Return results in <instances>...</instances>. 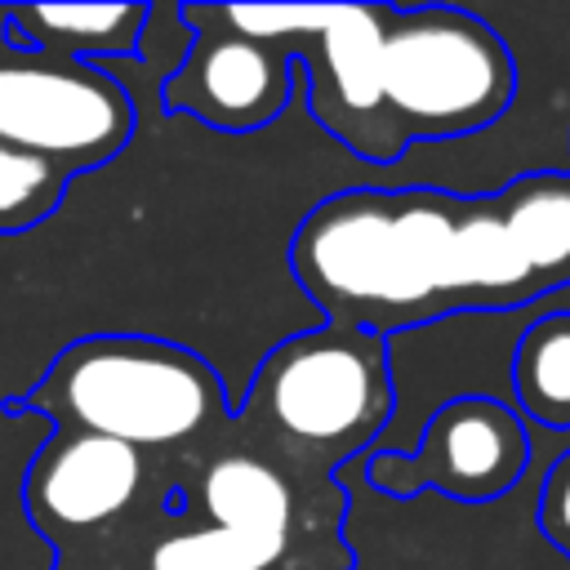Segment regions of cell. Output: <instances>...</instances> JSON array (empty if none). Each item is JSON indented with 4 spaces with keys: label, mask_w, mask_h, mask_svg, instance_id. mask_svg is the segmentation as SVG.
<instances>
[{
    "label": "cell",
    "mask_w": 570,
    "mask_h": 570,
    "mask_svg": "<svg viewBox=\"0 0 570 570\" xmlns=\"http://www.w3.org/2000/svg\"><path fill=\"white\" fill-rule=\"evenodd\" d=\"M0 40H4V4H0Z\"/></svg>",
    "instance_id": "obj_16"
},
{
    "label": "cell",
    "mask_w": 570,
    "mask_h": 570,
    "mask_svg": "<svg viewBox=\"0 0 570 570\" xmlns=\"http://www.w3.org/2000/svg\"><path fill=\"white\" fill-rule=\"evenodd\" d=\"M191 49L160 89V111L218 134H254L294 102V4H183Z\"/></svg>",
    "instance_id": "obj_6"
},
{
    "label": "cell",
    "mask_w": 570,
    "mask_h": 570,
    "mask_svg": "<svg viewBox=\"0 0 570 570\" xmlns=\"http://www.w3.org/2000/svg\"><path fill=\"white\" fill-rule=\"evenodd\" d=\"M383 4H294V58L312 120L356 160L392 169L379 94Z\"/></svg>",
    "instance_id": "obj_11"
},
{
    "label": "cell",
    "mask_w": 570,
    "mask_h": 570,
    "mask_svg": "<svg viewBox=\"0 0 570 570\" xmlns=\"http://www.w3.org/2000/svg\"><path fill=\"white\" fill-rule=\"evenodd\" d=\"M517 58L490 18L463 4H383L379 94L392 165L419 142L490 129L517 102Z\"/></svg>",
    "instance_id": "obj_5"
},
{
    "label": "cell",
    "mask_w": 570,
    "mask_h": 570,
    "mask_svg": "<svg viewBox=\"0 0 570 570\" xmlns=\"http://www.w3.org/2000/svg\"><path fill=\"white\" fill-rule=\"evenodd\" d=\"M370 490L387 499L441 494L450 503H494L530 468V423L517 405L463 396L441 405L410 454H361L347 463Z\"/></svg>",
    "instance_id": "obj_10"
},
{
    "label": "cell",
    "mask_w": 570,
    "mask_h": 570,
    "mask_svg": "<svg viewBox=\"0 0 570 570\" xmlns=\"http://www.w3.org/2000/svg\"><path fill=\"white\" fill-rule=\"evenodd\" d=\"M387 419V338L325 321L267 347L232 410L254 445L325 481L370 454Z\"/></svg>",
    "instance_id": "obj_4"
},
{
    "label": "cell",
    "mask_w": 570,
    "mask_h": 570,
    "mask_svg": "<svg viewBox=\"0 0 570 570\" xmlns=\"http://www.w3.org/2000/svg\"><path fill=\"white\" fill-rule=\"evenodd\" d=\"M71 183L76 178L62 165L0 142V236L40 227L49 214L62 209Z\"/></svg>",
    "instance_id": "obj_14"
},
{
    "label": "cell",
    "mask_w": 570,
    "mask_h": 570,
    "mask_svg": "<svg viewBox=\"0 0 570 570\" xmlns=\"http://www.w3.org/2000/svg\"><path fill=\"white\" fill-rule=\"evenodd\" d=\"M4 414H31L165 459L218 445L232 428V392L200 352L107 330L71 338L27 392L4 401Z\"/></svg>",
    "instance_id": "obj_3"
},
{
    "label": "cell",
    "mask_w": 570,
    "mask_h": 570,
    "mask_svg": "<svg viewBox=\"0 0 570 570\" xmlns=\"http://www.w3.org/2000/svg\"><path fill=\"white\" fill-rule=\"evenodd\" d=\"M512 392L525 423L570 432V312H543L517 343Z\"/></svg>",
    "instance_id": "obj_13"
},
{
    "label": "cell",
    "mask_w": 570,
    "mask_h": 570,
    "mask_svg": "<svg viewBox=\"0 0 570 570\" xmlns=\"http://www.w3.org/2000/svg\"><path fill=\"white\" fill-rule=\"evenodd\" d=\"M169 459L94 432L49 428L22 472V512L53 548V570H71L120 539L165 494Z\"/></svg>",
    "instance_id": "obj_7"
},
{
    "label": "cell",
    "mask_w": 570,
    "mask_h": 570,
    "mask_svg": "<svg viewBox=\"0 0 570 570\" xmlns=\"http://www.w3.org/2000/svg\"><path fill=\"white\" fill-rule=\"evenodd\" d=\"M347 494L307 476L236 423L209 450L174 454L165 494L71 570H352Z\"/></svg>",
    "instance_id": "obj_2"
},
{
    "label": "cell",
    "mask_w": 570,
    "mask_h": 570,
    "mask_svg": "<svg viewBox=\"0 0 570 570\" xmlns=\"http://www.w3.org/2000/svg\"><path fill=\"white\" fill-rule=\"evenodd\" d=\"M543 312H570V285L517 312H459L401 334H387L392 419L370 454H410L423 423L463 396H490L517 405L512 356L521 334Z\"/></svg>",
    "instance_id": "obj_8"
},
{
    "label": "cell",
    "mask_w": 570,
    "mask_h": 570,
    "mask_svg": "<svg viewBox=\"0 0 570 570\" xmlns=\"http://www.w3.org/2000/svg\"><path fill=\"white\" fill-rule=\"evenodd\" d=\"M539 530L570 561V450L543 472V485H539Z\"/></svg>",
    "instance_id": "obj_15"
},
{
    "label": "cell",
    "mask_w": 570,
    "mask_h": 570,
    "mask_svg": "<svg viewBox=\"0 0 570 570\" xmlns=\"http://www.w3.org/2000/svg\"><path fill=\"white\" fill-rule=\"evenodd\" d=\"M316 321L401 334L459 312H517L570 285V174L530 169L494 191L356 183L289 236Z\"/></svg>",
    "instance_id": "obj_1"
},
{
    "label": "cell",
    "mask_w": 570,
    "mask_h": 570,
    "mask_svg": "<svg viewBox=\"0 0 570 570\" xmlns=\"http://www.w3.org/2000/svg\"><path fill=\"white\" fill-rule=\"evenodd\" d=\"M138 129V107L98 62H76L0 40V142L62 165L71 178L116 160Z\"/></svg>",
    "instance_id": "obj_9"
},
{
    "label": "cell",
    "mask_w": 570,
    "mask_h": 570,
    "mask_svg": "<svg viewBox=\"0 0 570 570\" xmlns=\"http://www.w3.org/2000/svg\"><path fill=\"white\" fill-rule=\"evenodd\" d=\"M151 4H9V22L31 49L76 62H125L138 58Z\"/></svg>",
    "instance_id": "obj_12"
},
{
    "label": "cell",
    "mask_w": 570,
    "mask_h": 570,
    "mask_svg": "<svg viewBox=\"0 0 570 570\" xmlns=\"http://www.w3.org/2000/svg\"><path fill=\"white\" fill-rule=\"evenodd\" d=\"M566 174H570V165H566Z\"/></svg>",
    "instance_id": "obj_17"
}]
</instances>
